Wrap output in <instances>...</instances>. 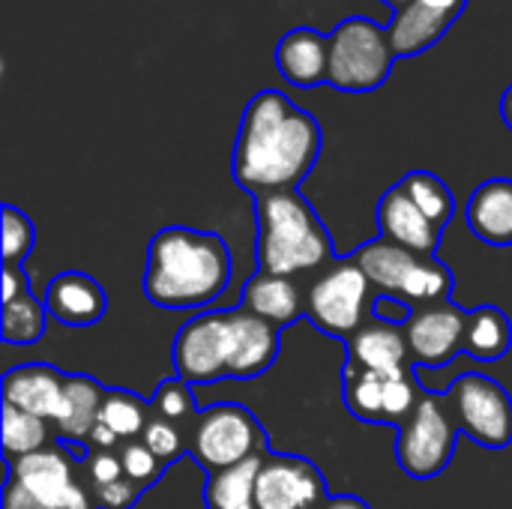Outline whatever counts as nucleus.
<instances>
[{"mask_svg": "<svg viewBox=\"0 0 512 509\" xmlns=\"http://www.w3.org/2000/svg\"><path fill=\"white\" fill-rule=\"evenodd\" d=\"M321 123L279 90L249 99L231 156L234 180L258 195L297 189L321 156Z\"/></svg>", "mask_w": 512, "mask_h": 509, "instance_id": "obj_1", "label": "nucleus"}, {"mask_svg": "<svg viewBox=\"0 0 512 509\" xmlns=\"http://www.w3.org/2000/svg\"><path fill=\"white\" fill-rule=\"evenodd\" d=\"M231 282V249L216 231L168 225L147 249L144 297L159 309H201Z\"/></svg>", "mask_w": 512, "mask_h": 509, "instance_id": "obj_2", "label": "nucleus"}, {"mask_svg": "<svg viewBox=\"0 0 512 509\" xmlns=\"http://www.w3.org/2000/svg\"><path fill=\"white\" fill-rule=\"evenodd\" d=\"M258 216V267L270 276H294L321 267L333 255L330 234L318 213L297 195L270 192L255 198Z\"/></svg>", "mask_w": 512, "mask_h": 509, "instance_id": "obj_3", "label": "nucleus"}, {"mask_svg": "<svg viewBox=\"0 0 512 509\" xmlns=\"http://www.w3.org/2000/svg\"><path fill=\"white\" fill-rule=\"evenodd\" d=\"M396 63L387 27L354 15L330 33V75L327 84L345 93H372L384 87Z\"/></svg>", "mask_w": 512, "mask_h": 509, "instance_id": "obj_4", "label": "nucleus"}, {"mask_svg": "<svg viewBox=\"0 0 512 509\" xmlns=\"http://www.w3.org/2000/svg\"><path fill=\"white\" fill-rule=\"evenodd\" d=\"M189 450L210 474H216L252 456H264L267 432L243 405H210L198 414Z\"/></svg>", "mask_w": 512, "mask_h": 509, "instance_id": "obj_5", "label": "nucleus"}, {"mask_svg": "<svg viewBox=\"0 0 512 509\" xmlns=\"http://www.w3.org/2000/svg\"><path fill=\"white\" fill-rule=\"evenodd\" d=\"M237 351L234 309H216L186 321L174 339V369L186 384H210L231 378Z\"/></svg>", "mask_w": 512, "mask_h": 509, "instance_id": "obj_6", "label": "nucleus"}, {"mask_svg": "<svg viewBox=\"0 0 512 509\" xmlns=\"http://www.w3.org/2000/svg\"><path fill=\"white\" fill-rule=\"evenodd\" d=\"M456 423L441 408L438 399L426 396L414 408V414L402 423L399 441H396V459L399 468L414 480H432L447 471L453 453H456Z\"/></svg>", "mask_w": 512, "mask_h": 509, "instance_id": "obj_7", "label": "nucleus"}, {"mask_svg": "<svg viewBox=\"0 0 512 509\" xmlns=\"http://www.w3.org/2000/svg\"><path fill=\"white\" fill-rule=\"evenodd\" d=\"M456 426L486 450H504L512 444V399L510 393L477 372L462 375L453 390Z\"/></svg>", "mask_w": 512, "mask_h": 509, "instance_id": "obj_8", "label": "nucleus"}, {"mask_svg": "<svg viewBox=\"0 0 512 509\" xmlns=\"http://www.w3.org/2000/svg\"><path fill=\"white\" fill-rule=\"evenodd\" d=\"M369 279L354 261H336L309 291L306 318L327 336H354L363 324Z\"/></svg>", "mask_w": 512, "mask_h": 509, "instance_id": "obj_9", "label": "nucleus"}, {"mask_svg": "<svg viewBox=\"0 0 512 509\" xmlns=\"http://www.w3.org/2000/svg\"><path fill=\"white\" fill-rule=\"evenodd\" d=\"M9 477L18 480L42 507L96 509L93 492L75 477L72 459L60 447H45L33 456L9 462Z\"/></svg>", "mask_w": 512, "mask_h": 509, "instance_id": "obj_10", "label": "nucleus"}, {"mask_svg": "<svg viewBox=\"0 0 512 509\" xmlns=\"http://www.w3.org/2000/svg\"><path fill=\"white\" fill-rule=\"evenodd\" d=\"M468 321H471V312L456 303H435V306L414 312L405 330L414 363L426 369H441L453 363L465 351Z\"/></svg>", "mask_w": 512, "mask_h": 509, "instance_id": "obj_11", "label": "nucleus"}, {"mask_svg": "<svg viewBox=\"0 0 512 509\" xmlns=\"http://www.w3.org/2000/svg\"><path fill=\"white\" fill-rule=\"evenodd\" d=\"M258 509H315L324 504L327 486L321 471L300 456H267L255 486Z\"/></svg>", "mask_w": 512, "mask_h": 509, "instance_id": "obj_12", "label": "nucleus"}, {"mask_svg": "<svg viewBox=\"0 0 512 509\" xmlns=\"http://www.w3.org/2000/svg\"><path fill=\"white\" fill-rule=\"evenodd\" d=\"M45 309L63 327H93L105 318L108 297L105 288L78 270L60 273L45 288Z\"/></svg>", "mask_w": 512, "mask_h": 509, "instance_id": "obj_13", "label": "nucleus"}, {"mask_svg": "<svg viewBox=\"0 0 512 509\" xmlns=\"http://www.w3.org/2000/svg\"><path fill=\"white\" fill-rule=\"evenodd\" d=\"M375 219H378L381 237L408 252L432 255L438 249L441 231L420 213V207L411 201V195L402 189V183H396L393 189H387L381 195Z\"/></svg>", "mask_w": 512, "mask_h": 509, "instance_id": "obj_14", "label": "nucleus"}, {"mask_svg": "<svg viewBox=\"0 0 512 509\" xmlns=\"http://www.w3.org/2000/svg\"><path fill=\"white\" fill-rule=\"evenodd\" d=\"M66 375L45 363L15 366L3 375V405L27 411L42 420H57L63 408Z\"/></svg>", "mask_w": 512, "mask_h": 509, "instance_id": "obj_15", "label": "nucleus"}, {"mask_svg": "<svg viewBox=\"0 0 512 509\" xmlns=\"http://www.w3.org/2000/svg\"><path fill=\"white\" fill-rule=\"evenodd\" d=\"M276 69L300 90L324 84L330 75V33L315 27L288 30L276 45Z\"/></svg>", "mask_w": 512, "mask_h": 509, "instance_id": "obj_16", "label": "nucleus"}, {"mask_svg": "<svg viewBox=\"0 0 512 509\" xmlns=\"http://www.w3.org/2000/svg\"><path fill=\"white\" fill-rule=\"evenodd\" d=\"M465 222L471 234L495 249L512 246V180L492 177L480 183L465 207Z\"/></svg>", "mask_w": 512, "mask_h": 509, "instance_id": "obj_17", "label": "nucleus"}, {"mask_svg": "<svg viewBox=\"0 0 512 509\" xmlns=\"http://www.w3.org/2000/svg\"><path fill=\"white\" fill-rule=\"evenodd\" d=\"M348 351H351V366L357 369H369V372H378L384 378H399V375H408L405 366H408V339L405 333L396 327V324H372V327H360L351 342H348Z\"/></svg>", "mask_w": 512, "mask_h": 509, "instance_id": "obj_18", "label": "nucleus"}, {"mask_svg": "<svg viewBox=\"0 0 512 509\" xmlns=\"http://www.w3.org/2000/svg\"><path fill=\"white\" fill-rule=\"evenodd\" d=\"M234 336H237V351H234L231 378H258L276 363L279 327H273L270 321L237 306L234 309Z\"/></svg>", "mask_w": 512, "mask_h": 509, "instance_id": "obj_19", "label": "nucleus"}, {"mask_svg": "<svg viewBox=\"0 0 512 509\" xmlns=\"http://www.w3.org/2000/svg\"><path fill=\"white\" fill-rule=\"evenodd\" d=\"M105 387L90 375H66V393L63 408L54 420L57 435L69 444L90 441V432L99 423L102 405H105Z\"/></svg>", "mask_w": 512, "mask_h": 509, "instance_id": "obj_20", "label": "nucleus"}, {"mask_svg": "<svg viewBox=\"0 0 512 509\" xmlns=\"http://www.w3.org/2000/svg\"><path fill=\"white\" fill-rule=\"evenodd\" d=\"M453 24L456 21H450L447 15L423 6L420 0H411L408 6L393 12L387 33H390L396 57H414V54H423L426 48H432L435 42H441Z\"/></svg>", "mask_w": 512, "mask_h": 509, "instance_id": "obj_21", "label": "nucleus"}, {"mask_svg": "<svg viewBox=\"0 0 512 509\" xmlns=\"http://www.w3.org/2000/svg\"><path fill=\"white\" fill-rule=\"evenodd\" d=\"M426 255H417V252H408L384 237L366 243L360 252H357V264L360 270L366 273L369 285L381 288V294H393V297H402L411 273L420 267Z\"/></svg>", "mask_w": 512, "mask_h": 509, "instance_id": "obj_22", "label": "nucleus"}, {"mask_svg": "<svg viewBox=\"0 0 512 509\" xmlns=\"http://www.w3.org/2000/svg\"><path fill=\"white\" fill-rule=\"evenodd\" d=\"M243 309L270 321L273 327H288L303 315V300L288 276L255 273L243 288Z\"/></svg>", "mask_w": 512, "mask_h": 509, "instance_id": "obj_23", "label": "nucleus"}, {"mask_svg": "<svg viewBox=\"0 0 512 509\" xmlns=\"http://www.w3.org/2000/svg\"><path fill=\"white\" fill-rule=\"evenodd\" d=\"M261 465H264V456H252L234 468L210 474L207 489H204L207 509H258L255 486H258Z\"/></svg>", "mask_w": 512, "mask_h": 509, "instance_id": "obj_24", "label": "nucleus"}, {"mask_svg": "<svg viewBox=\"0 0 512 509\" xmlns=\"http://www.w3.org/2000/svg\"><path fill=\"white\" fill-rule=\"evenodd\" d=\"M512 348V324L507 312L498 306H480L471 312L468 336H465V354L483 363H495L507 357Z\"/></svg>", "mask_w": 512, "mask_h": 509, "instance_id": "obj_25", "label": "nucleus"}, {"mask_svg": "<svg viewBox=\"0 0 512 509\" xmlns=\"http://www.w3.org/2000/svg\"><path fill=\"white\" fill-rule=\"evenodd\" d=\"M399 183H402V189L411 195V201L420 207V213H423L438 231H444V228L450 225V219H453V213H456V201H453L450 186H447L438 174H432V171H411V174L402 177Z\"/></svg>", "mask_w": 512, "mask_h": 509, "instance_id": "obj_26", "label": "nucleus"}, {"mask_svg": "<svg viewBox=\"0 0 512 509\" xmlns=\"http://www.w3.org/2000/svg\"><path fill=\"white\" fill-rule=\"evenodd\" d=\"M48 420L42 417H33L27 411H18L12 405H3V453H6V462H18L24 456H33L48 444Z\"/></svg>", "mask_w": 512, "mask_h": 509, "instance_id": "obj_27", "label": "nucleus"}, {"mask_svg": "<svg viewBox=\"0 0 512 509\" xmlns=\"http://www.w3.org/2000/svg\"><path fill=\"white\" fill-rule=\"evenodd\" d=\"M384 390H387L384 375L348 366L345 405L357 420H363V423H387V417H384Z\"/></svg>", "mask_w": 512, "mask_h": 509, "instance_id": "obj_28", "label": "nucleus"}, {"mask_svg": "<svg viewBox=\"0 0 512 509\" xmlns=\"http://www.w3.org/2000/svg\"><path fill=\"white\" fill-rule=\"evenodd\" d=\"M45 303H39L33 294H24L3 306V342L6 345H36L45 333Z\"/></svg>", "mask_w": 512, "mask_h": 509, "instance_id": "obj_29", "label": "nucleus"}, {"mask_svg": "<svg viewBox=\"0 0 512 509\" xmlns=\"http://www.w3.org/2000/svg\"><path fill=\"white\" fill-rule=\"evenodd\" d=\"M147 414H150L147 402H141L138 396L126 393V390H111V393L105 396L99 423L108 426L120 441H132V438L144 435V429H147V423H150Z\"/></svg>", "mask_w": 512, "mask_h": 509, "instance_id": "obj_30", "label": "nucleus"}, {"mask_svg": "<svg viewBox=\"0 0 512 509\" xmlns=\"http://www.w3.org/2000/svg\"><path fill=\"white\" fill-rule=\"evenodd\" d=\"M36 243V231L33 222L24 210H18L15 204H3V264L6 267H18Z\"/></svg>", "mask_w": 512, "mask_h": 509, "instance_id": "obj_31", "label": "nucleus"}, {"mask_svg": "<svg viewBox=\"0 0 512 509\" xmlns=\"http://www.w3.org/2000/svg\"><path fill=\"white\" fill-rule=\"evenodd\" d=\"M153 411L168 423H180V420L195 417V396H192L189 384L180 378L162 381L156 396H153Z\"/></svg>", "mask_w": 512, "mask_h": 509, "instance_id": "obj_32", "label": "nucleus"}, {"mask_svg": "<svg viewBox=\"0 0 512 509\" xmlns=\"http://www.w3.org/2000/svg\"><path fill=\"white\" fill-rule=\"evenodd\" d=\"M141 441H144V447H147L162 465H174V462L183 456V450H186L177 423H168V420H162V417H153V420L147 423Z\"/></svg>", "mask_w": 512, "mask_h": 509, "instance_id": "obj_33", "label": "nucleus"}, {"mask_svg": "<svg viewBox=\"0 0 512 509\" xmlns=\"http://www.w3.org/2000/svg\"><path fill=\"white\" fill-rule=\"evenodd\" d=\"M120 462H123V474L126 480H132L138 489H147L159 480L162 474V462L144 447V441H129L123 450H120Z\"/></svg>", "mask_w": 512, "mask_h": 509, "instance_id": "obj_34", "label": "nucleus"}, {"mask_svg": "<svg viewBox=\"0 0 512 509\" xmlns=\"http://www.w3.org/2000/svg\"><path fill=\"white\" fill-rule=\"evenodd\" d=\"M417 384L411 375H399V378H387V390H384V417L387 423H399L408 420L417 408Z\"/></svg>", "mask_w": 512, "mask_h": 509, "instance_id": "obj_35", "label": "nucleus"}, {"mask_svg": "<svg viewBox=\"0 0 512 509\" xmlns=\"http://www.w3.org/2000/svg\"><path fill=\"white\" fill-rule=\"evenodd\" d=\"M84 477H87L90 489H99V486L123 480L126 474H123V462L114 450H90L84 456Z\"/></svg>", "mask_w": 512, "mask_h": 509, "instance_id": "obj_36", "label": "nucleus"}, {"mask_svg": "<svg viewBox=\"0 0 512 509\" xmlns=\"http://www.w3.org/2000/svg\"><path fill=\"white\" fill-rule=\"evenodd\" d=\"M90 492H93V501H96L99 509H129L138 501V495L144 489H138L132 480L123 477L117 483H108V486H99V489H90Z\"/></svg>", "mask_w": 512, "mask_h": 509, "instance_id": "obj_37", "label": "nucleus"}, {"mask_svg": "<svg viewBox=\"0 0 512 509\" xmlns=\"http://www.w3.org/2000/svg\"><path fill=\"white\" fill-rule=\"evenodd\" d=\"M375 318L378 321H384V324H408L411 318H414V309H411V303L408 300H402V297H393V294H381L378 300H375Z\"/></svg>", "mask_w": 512, "mask_h": 509, "instance_id": "obj_38", "label": "nucleus"}, {"mask_svg": "<svg viewBox=\"0 0 512 509\" xmlns=\"http://www.w3.org/2000/svg\"><path fill=\"white\" fill-rule=\"evenodd\" d=\"M30 294V276L21 270V267H3V276H0V303H12L18 297Z\"/></svg>", "mask_w": 512, "mask_h": 509, "instance_id": "obj_39", "label": "nucleus"}, {"mask_svg": "<svg viewBox=\"0 0 512 509\" xmlns=\"http://www.w3.org/2000/svg\"><path fill=\"white\" fill-rule=\"evenodd\" d=\"M0 509H48V507H42L18 480H6V486H3V507Z\"/></svg>", "mask_w": 512, "mask_h": 509, "instance_id": "obj_40", "label": "nucleus"}, {"mask_svg": "<svg viewBox=\"0 0 512 509\" xmlns=\"http://www.w3.org/2000/svg\"><path fill=\"white\" fill-rule=\"evenodd\" d=\"M420 3L435 9V12H441V15H447L450 21H459L465 6H468V0H420Z\"/></svg>", "mask_w": 512, "mask_h": 509, "instance_id": "obj_41", "label": "nucleus"}, {"mask_svg": "<svg viewBox=\"0 0 512 509\" xmlns=\"http://www.w3.org/2000/svg\"><path fill=\"white\" fill-rule=\"evenodd\" d=\"M90 450H114L117 444H120V438L108 429V426H102V423H96V429L90 432Z\"/></svg>", "mask_w": 512, "mask_h": 509, "instance_id": "obj_42", "label": "nucleus"}, {"mask_svg": "<svg viewBox=\"0 0 512 509\" xmlns=\"http://www.w3.org/2000/svg\"><path fill=\"white\" fill-rule=\"evenodd\" d=\"M318 509H369V507H366V501H360V498H354V495H339V498L324 501Z\"/></svg>", "mask_w": 512, "mask_h": 509, "instance_id": "obj_43", "label": "nucleus"}, {"mask_svg": "<svg viewBox=\"0 0 512 509\" xmlns=\"http://www.w3.org/2000/svg\"><path fill=\"white\" fill-rule=\"evenodd\" d=\"M501 117H504L507 129L512 132V84L504 90V96H501Z\"/></svg>", "mask_w": 512, "mask_h": 509, "instance_id": "obj_44", "label": "nucleus"}, {"mask_svg": "<svg viewBox=\"0 0 512 509\" xmlns=\"http://www.w3.org/2000/svg\"><path fill=\"white\" fill-rule=\"evenodd\" d=\"M384 3H387V6H393V12H396V9H402V6H408L411 0H384Z\"/></svg>", "mask_w": 512, "mask_h": 509, "instance_id": "obj_45", "label": "nucleus"}]
</instances>
